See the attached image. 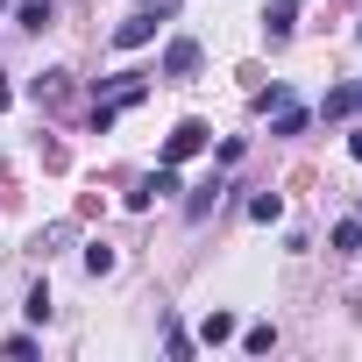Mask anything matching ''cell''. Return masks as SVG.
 Returning <instances> with one entry per match:
<instances>
[{
	"label": "cell",
	"instance_id": "9c48e42d",
	"mask_svg": "<svg viewBox=\"0 0 362 362\" xmlns=\"http://www.w3.org/2000/svg\"><path fill=\"white\" fill-rule=\"evenodd\" d=\"M50 15H57V0H22V8H15L22 29H50Z\"/></svg>",
	"mask_w": 362,
	"mask_h": 362
},
{
	"label": "cell",
	"instance_id": "2e32d148",
	"mask_svg": "<svg viewBox=\"0 0 362 362\" xmlns=\"http://www.w3.org/2000/svg\"><path fill=\"white\" fill-rule=\"evenodd\" d=\"M163 355H177V362H185V355H192V334H185V327H170V334H163Z\"/></svg>",
	"mask_w": 362,
	"mask_h": 362
},
{
	"label": "cell",
	"instance_id": "6da1fadb",
	"mask_svg": "<svg viewBox=\"0 0 362 362\" xmlns=\"http://www.w3.org/2000/svg\"><path fill=\"white\" fill-rule=\"evenodd\" d=\"M135 100H149V78H142V71H114L107 93L93 100V135H107V128L121 121V107H135Z\"/></svg>",
	"mask_w": 362,
	"mask_h": 362
},
{
	"label": "cell",
	"instance_id": "ac0fdd59",
	"mask_svg": "<svg viewBox=\"0 0 362 362\" xmlns=\"http://www.w3.org/2000/svg\"><path fill=\"white\" fill-rule=\"evenodd\" d=\"M8 107H15V86H8V78H0V114H8Z\"/></svg>",
	"mask_w": 362,
	"mask_h": 362
},
{
	"label": "cell",
	"instance_id": "9a60e30c",
	"mask_svg": "<svg viewBox=\"0 0 362 362\" xmlns=\"http://www.w3.org/2000/svg\"><path fill=\"white\" fill-rule=\"evenodd\" d=\"M22 313H29V320H36V327H43V320H50V284H36V291H29V305H22Z\"/></svg>",
	"mask_w": 362,
	"mask_h": 362
},
{
	"label": "cell",
	"instance_id": "ba28073f",
	"mask_svg": "<svg viewBox=\"0 0 362 362\" xmlns=\"http://www.w3.org/2000/svg\"><path fill=\"white\" fill-rule=\"evenodd\" d=\"M305 121H313V114H305L298 100H284V107H270V128H277L284 142H291V135H305Z\"/></svg>",
	"mask_w": 362,
	"mask_h": 362
},
{
	"label": "cell",
	"instance_id": "277c9868",
	"mask_svg": "<svg viewBox=\"0 0 362 362\" xmlns=\"http://www.w3.org/2000/svg\"><path fill=\"white\" fill-rule=\"evenodd\" d=\"M149 36H156V15H149V8H135V15L114 29V50H142Z\"/></svg>",
	"mask_w": 362,
	"mask_h": 362
},
{
	"label": "cell",
	"instance_id": "7c38bea8",
	"mask_svg": "<svg viewBox=\"0 0 362 362\" xmlns=\"http://www.w3.org/2000/svg\"><path fill=\"white\" fill-rule=\"evenodd\" d=\"M277 214H284V199H277V192H256V199H249V221H263V228H270Z\"/></svg>",
	"mask_w": 362,
	"mask_h": 362
},
{
	"label": "cell",
	"instance_id": "3957f363",
	"mask_svg": "<svg viewBox=\"0 0 362 362\" xmlns=\"http://www.w3.org/2000/svg\"><path fill=\"white\" fill-rule=\"evenodd\" d=\"M199 64H206V50H199L192 36H177V43L163 50V78H170V86H192V78H199Z\"/></svg>",
	"mask_w": 362,
	"mask_h": 362
},
{
	"label": "cell",
	"instance_id": "5bb4252c",
	"mask_svg": "<svg viewBox=\"0 0 362 362\" xmlns=\"http://www.w3.org/2000/svg\"><path fill=\"white\" fill-rule=\"evenodd\" d=\"M86 270H93V277H107V270H114V249H107V242H93V249H86Z\"/></svg>",
	"mask_w": 362,
	"mask_h": 362
},
{
	"label": "cell",
	"instance_id": "4fadbf2b",
	"mask_svg": "<svg viewBox=\"0 0 362 362\" xmlns=\"http://www.w3.org/2000/svg\"><path fill=\"white\" fill-rule=\"evenodd\" d=\"M242 348H249V355H270V348H277V327H249Z\"/></svg>",
	"mask_w": 362,
	"mask_h": 362
},
{
	"label": "cell",
	"instance_id": "8992f818",
	"mask_svg": "<svg viewBox=\"0 0 362 362\" xmlns=\"http://www.w3.org/2000/svg\"><path fill=\"white\" fill-rule=\"evenodd\" d=\"M29 93H36V107H64V93H71V71H43V78H29Z\"/></svg>",
	"mask_w": 362,
	"mask_h": 362
},
{
	"label": "cell",
	"instance_id": "d6986e66",
	"mask_svg": "<svg viewBox=\"0 0 362 362\" xmlns=\"http://www.w3.org/2000/svg\"><path fill=\"white\" fill-rule=\"evenodd\" d=\"M348 156H355V163H362V128H355V135H348Z\"/></svg>",
	"mask_w": 362,
	"mask_h": 362
},
{
	"label": "cell",
	"instance_id": "7a4b0ae2",
	"mask_svg": "<svg viewBox=\"0 0 362 362\" xmlns=\"http://www.w3.org/2000/svg\"><path fill=\"white\" fill-rule=\"evenodd\" d=\"M206 142H214V128H206V121H177V128L163 135V149H156V163H192V156H199Z\"/></svg>",
	"mask_w": 362,
	"mask_h": 362
},
{
	"label": "cell",
	"instance_id": "8fae6325",
	"mask_svg": "<svg viewBox=\"0 0 362 362\" xmlns=\"http://www.w3.org/2000/svg\"><path fill=\"white\" fill-rule=\"evenodd\" d=\"M334 249H341V256L362 249V214H355V221H334Z\"/></svg>",
	"mask_w": 362,
	"mask_h": 362
},
{
	"label": "cell",
	"instance_id": "e0dca14e",
	"mask_svg": "<svg viewBox=\"0 0 362 362\" xmlns=\"http://www.w3.org/2000/svg\"><path fill=\"white\" fill-rule=\"evenodd\" d=\"M149 15H156V22H163V15H177V0H149Z\"/></svg>",
	"mask_w": 362,
	"mask_h": 362
},
{
	"label": "cell",
	"instance_id": "30bf717a",
	"mask_svg": "<svg viewBox=\"0 0 362 362\" xmlns=\"http://www.w3.org/2000/svg\"><path fill=\"white\" fill-rule=\"evenodd\" d=\"M199 341H206V348H221V341H235V313H206V327H199Z\"/></svg>",
	"mask_w": 362,
	"mask_h": 362
},
{
	"label": "cell",
	"instance_id": "5b68a950",
	"mask_svg": "<svg viewBox=\"0 0 362 362\" xmlns=\"http://www.w3.org/2000/svg\"><path fill=\"white\" fill-rule=\"evenodd\" d=\"M291 29H298V0H270V8H263V36H270V43H284Z\"/></svg>",
	"mask_w": 362,
	"mask_h": 362
},
{
	"label": "cell",
	"instance_id": "52a82bcc",
	"mask_svg": "<svg viewBox=\"0 0 362 362\" xmlns=\"http://www.w3.org/2000/svg\"><path fill=\"white\" fill-rule=\"evenodd\" d=\"M355 107H362V86H334V93L320 100V114H327V121H348Z\"/></svg>",
	"mask_w": 362,
	"mask_h": 362
},
{
	"label": "cell",
	"instance_id": "ffe728a7",
	"mask_svg": "<svg viewBox=\"0 0 362 362\" xmlns=\"http://www.w3.org/2000/svg\"><path fill=\"white\" fill-rule=\"evenodd\" d=\"M355 214H362V206H355Z\"/></svg>",
	"mask_w": 362,
	"mask_h": 362
}]
</instances>
